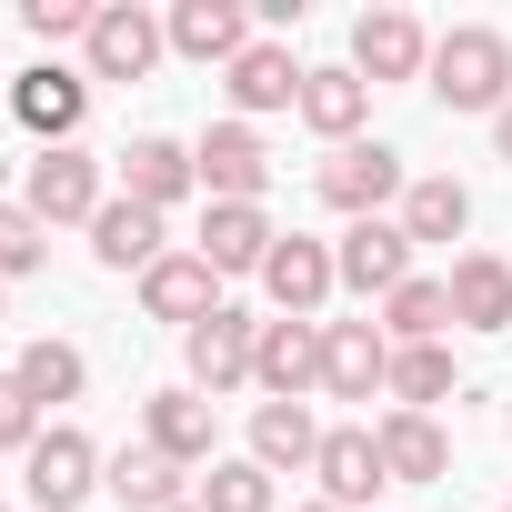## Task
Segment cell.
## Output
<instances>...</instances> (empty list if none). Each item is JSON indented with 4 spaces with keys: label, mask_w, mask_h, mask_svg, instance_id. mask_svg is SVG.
Masks as SVG:
<instances>
[{
    "label": "cell",
    "mask_w": 512,
    "mask_h": 512,
    "mask_svg": "<svg viewBox=\"0 0 512 512\" xmlns=\"http://www.w3.org/2000/svg\"><path fill=\"white\" fill-rule=\"evenodd\" d=\"M432 91H442V111H502L512 101V41L482 31V21L442 31L432 41Z\"/></svg>",
    "instance_id": "6da1fadb"
},
{
    "label": "cell",
    "mask_w": 512,
    "mask_h": 512,
    "mask_svg": "<svg viewBox=\"0 0 512 512\" xmlns=\"http://www.w3.org/2000/svg\"><path fill=\"white\" fill-rule=\"evenodd\" d=\"M21 211L41 221V231H61V221H101V161L91 151H31V171H21Z\"/></svg>",
    "instance_id": "7a4b0ae2"
},
{
    "label": "cell",
    "mask_w": 512,
    "mask_h": 512,
    "mask_svg": "<svg viewBox=\"0 0 512 512\" xmlns=\"http://www.w3.org/2000/svg\"><path fill=\"white\" fill-rule=\"evenodd\" d=\"M402 191H412V171H402L392 141H342L322 161V201L352 211V221H382V201H402Z\"/></svg>",
    "instance_id": "3957f363"
},
{
    "label": "cell",
    "mask_w": 512,
    "mask_h": 512,
    "mask_svg": "<svg viewBox=\"0 0 512 512\" xmlns=\"http://www.w3.org/2000/svg\"><path fill=\"white\" fill-rule=\"evenodd\" d=\"M101 452H91V432H71V422H51L41 442H31V472H21V492L41 502V512H81L91 492H101Z\"/></svg>",
    "instance_id": "277c9868"
},
{
    "label": "cell",
    "mask_w": 512,
    "mask_h": 512,
    "mask_svg": "<svg viewBox=\"0 0 512 512\" xmlns=\"http://www.w3.org/2000/svg\"><path fill=\"white\" fill-rule=\"evenodd\" d=\"M332 282H342V262H332V241H312V231H282L272 262H262V292H272L282 322H312L332 302Z\"/></svg>",
    "instance_id": "5b68a950"
},
{
    "label": "cell",
    "mask_w": 512,
    "mask_h": 512,
    "mask_svg": "<svg viewBox=\"0 0 512 512\" xmlns=\"http://www.w3.org/2000/svg\"><path fill=\"white\" fill-rule=\"evenodd\" d=\"M81 51H91V81H141V71L171 51V31L141 11V0H101V21H91Z\"/></svg>",
    "instance_id": "8992f818"
},
{
    "label": "cell",
    "mask_w": 512,
    "mask_h": 512,
    "mask_svg": "<svg viewBox=\"0 0 512 512\" xmlns=\"http://www.w3.org/2000/svg\"><path fill=\"white\" fill-rule=\"evenodd\" d=\"M11 111H21V131H31L41 151H61V141L81 131V111H91V81L61 71V61H31V71L11 81Z\"/></svg>",
    "instance_id": "52a82bcc"
},
{
    "label": "cell",
    "mask_w": 512,
    "mask_h": 512,
    "mask_svg": "<svg viewBox=\"0 0 512 512\" xmlns=\"http://www.w3.org/2000/svg\"><path fill=\"white\" fill-rule=\"evenodd\" d=\"M392 382V332L382 322H322V392L332 402H372Z\"/></svg>",
    "instance_id": "ba28073f"
},
{
    "label": "cell",
    "mask_w": 512,
    "mask_h": 512,
    "mask_svg": "<svg viewBox=\"0 0 512 512\" xmlns=\"http://www.w3.org/2000/svg\"><path fill=\"white\" fill-rule=\"evenodd\" d=\"M191 161H201V191H211V201H262V191H272V151H262L251 121H211Z\"/></svg>",
    "instance_id": "9c48e42d"
},
{
    "label": "cell",
    "mask_w": 512,
    "mask_h": 512,
    "mask_svg": "<svg viewBox=\"0 0 512 512\" xmlns=\"http://www.w3.org/2000/svg\"><path fill=\"white\" fill-rule=\"evenodd\" d=\"M141 312H151V322H181V332H201V322L221 312V272L201 262V251H161V262L141 272Z\"/></svg>",
    "instance_id": "30bf717a"
},
{
    "label": "cell",
    "mask_w": 512,
    "mask_h": 512,
    "mask_svg": "<svg viewBox=\"0 0 512 512\" xmlns=\"http://www.w3.org/2000/svg\"><path fill=\"white\" fill-rule=\"evenodd\" d=\"M352 71L382 91V81H422L432 71V41H422V21L412 11H362L352 21Z\"/></svg>",
    "instance_id": "8fae6325"
},
{
    "label": "cell",
    "mask_w": 512,
    "mask_h": 512,
    "mask_svg": "<svg viewBox=\"0 0 512 512\" xmlns=\"http://www.w3.org/2000/svg\"><path fill=\"white\" fill-rule=\"evenodd\" d=\"M312 482H322V502H332V512H372V492L392 482V472H382V442H372V422H342V432H322V462H312Z\"/></svg>",
    "instance_id": "7c38bea8"
},
{
    "label": "cell",
    "mask_w": 512,
    "mask_h": 512,
    "mask_svg": "<svg viewBox=\"0 0 512 512\" xmlns=\"http://www.w3.org/2000/svg\"><path fill=\"white\" fill-rule=\"evenodd\" d=\"M181 352H191V392H231V382H251V352H262V322L251 312H211L201 332H181Z\"/></svg>",
    "instance_id": "4fadbf2b"
},
{
    "label": "cell",
    "mask_w": 512,
    "mask_h": 512,
    "mask_svg": "<svg viewBox=\"0 0 512 512\" xmlns=\"http://www.w3.org/2000/svg\"><path fill=\"white\" fill-rule=\"evenodd\" d=\"M332 262H342L352 292H382V302H392V292L412 282V231H402V221H352V231L332 241Z\"/></svg>",
    "instance_id": "5bb4252c"
},
{
    "label": "cell",
    "mask_w": 512,
    "mask_h": 512,
    "mask_svg": "<svg viewBox=\"0 0 512 512\" xmlns=\"http://www.w3.org/2000/svg\"><path fill=\"white\" fill-rule=\"evenodd\" d=\"M302 81H312V71H302L282 41H251V51L221 71V91H231V111H241V121H251V111H302Z\"/></svg>",
    "instance_id": "9a60e30c"
},
{
    "label": "cell",
    "mask_w": 512,
    "mask_h": 512,
    "mask_svg": "<svg viewBox=\"0 0 512 512\" xmlns=\"http://www.w3.org/2000/svg\"><path fill=\"white\" fill-rule=\"evenodd\" d=\"M272 241H282V231L262 221V201H211L191 251H201L211 272H262V262H272Z\"/></svg>",
    "instance_id": "2e32d148"
},
{
    "label": "cell",
    "mask_w": 512,
    "mask_h": 512,
    "mask_svg": "<svg viewBox=\"0 0 512 512\" xmlns=\"http://www.w3.org/2000/svg\"><path fill=\"white\" fill-rule=\"evenodd\" d=\"M251 382L272 402H302L322 382V322H262V352H251Z\"/></svg>",
    "instance_id": "e0dca14e"
},
{
    "label": "cell",
    "mask_w": 512,
    "mask_h": 512,
    "mask_svg": "<svg viewBox=\"0 0 512 512\" xmlns=\"http://www.w3.org/2000/svg\"><path fill=\"white\" fill-rule=\"evenodd\" d=\"M161 31H171V51H181V61H221V71L251 51V11H241V0H181Z\"/></svg>",
    "instance_id": "ac0fdd59"
},
{
    "label": "cell",
    "mask_w": 512,
    "mask_h": 512,
    "mask_svg": "<svg viewBox=\"0 0 512 512\" xmlns=\"http://www.w3.org/2000/svg\"><path fill=\"white\" fill-rule=\"evenodd\" d=\"M452 322L462 332H512V262L502 251H462L452 262Z\"/></svg>",
    "instance_id": "d6986e66"
},
{
    "label": "cell",
    "mask_w": 512,
    "mask_h": 512,
    "mask_svg": "<svg viewBox=\"0 0 512 512\" xmlns=\"http://www.w3.org/2000/svg\"><path fill=\"white\" fill-rule=\"evenodd\" d=\"M191 181H201V161H191L181 141H161V131L121 151V201H141V211H171V201H181Z\"/></svg>",
    "instance_id": "ffe728a7"
},
{
    "label": "cell",
    "mask_w": 512,
    "mask_h": 512,
    "mask_svg": "<svg viewBox=\"0 0 512 512\" xmlns=\"http://www.w3.org/2000/svg\"><path fill=\"white\" fill-rule=\"evenodd\" d=\"M141 432H151V452L161 462H211V392H151L141 402Z\"/></svg>",
    "instance_id": "44dd1931"
},
{
    "label": "cell",
    "mask_w": 512,
    "mask_h": 512,
    "mask_svg": "<svg viewBox=\"0 0 512 512\" xmlns=\"http://www.w3.org/2000/svg\"><path fill=\"white\" fill-rule=\"evenodd\" d=\"M372 442H382V472H392V482H442V472H452V442H442L432 412H382Z\"/></svg>",
    "instance_id": "7402d4cb"
},
{
    "label": "cell",
    "mask_w": 512,
    "mask_h": 512,
    "mask_svg": "<svg viewBox=\"0 0 512 512\" xmlns=\"http://www.w3.org/2000/svg\"><path fill=\"white\" fill-rule=\"evenodd\" d=\"M91 262H101V272H151V262H161V211L101 201V221H91Z\"/></svg>",
    "instance_id": "603a6c76"
},
{
    "label": "cell",
    "mask_w": 512,
    "mask_h": 512,
    "mask_svg": "<svg viewBox=\"0 0 512 512\" xmlns=\"http://www.w3.org/2000/svg\"><path fill=\"white\" fill-rule=\"evenodd\" d=\"M251 462H262V472H312L322 462V422L302 402H262V412H251Z\"/></svg>",
    "instance_id": "cb8c5ba5"
},
{
    "label": "cell",
    "mask_w": 512,
    "mask_h": 512,
    "mask_svg": "<svg viewBox=\"0 0 512 512\" xmlns=\"http://www.w3.org/2000/svg\"><path fill=\"white\" fill-rule=\"evenodd\" d=\"M362 111H372V81H362V71H312V81H302V121H312L322 141H352Z\"/></svg>",
    "instance_id": "d4e9b609"
},
{
    "label": "cell",
    "mask_w": 512,
    "mask_h": 512,
    "mask_svg": "<svg viewBox=\"0 0 512 512\" xmlns=\"http://www.w3.org/2000/svg\"><path fill=\"white\" fill-rule=\"evenodd\" d=\"M462 221H472V191H462L452 171H432V181L402 191V231H412V251H422V241H462Z\"/></svg>",
    "instance_id": "484cf974"
},
{
    "label": "cell",
    "mask_w": 512,
    "mask_h": 512,
    "mask_svg": "<svg viewBox=\"0 0 512 512\" xmlns=\"http://www.w3.org/2000/svg\"><path fill=\"white\" fill-rule=\"evenodd\" d=\"M11 382L31 392V402H81V382H91V362H81V342H21V362H11Z\"/></svg>",
    "instance_id": "4316f807"
},
{
    "label": "cell",
    "mask_w": 512,
    "mask_h": 512,
    "mask_svg": "<svg viewBox=\"0 0 512 512\" xmlns=\"http://www.w3.org/2000/svg\"><path fill=\"white\" fill-rule=\"evenodd\" d=\"M101 482H111V502H121V512H181V462H161L151 442H141V452H121Z\"/></svg>",
    "instance_id": "83f0119b"
},
{
    "label": "cell",
    "mask_w": 512,
    "mask_h": 512,
    "mask_svg": "<svg viewBox=\"0 0 512 512\" xmlns=\"http://www.w3.org/2000/svg\"><path fill=\"white\" fill-rule=\"evenodd\" d=\"M392 412H432L442 392H452V352L442 342H392Z\"/></svg>",
    "instance_id": "f1b7e54d"
},
{
    "label": "cell",
    "mask_w": 512,
    "mask_h": 512,
    "mask_svg": "<svg viewBox=\"0 0 512 512\" xmlns=\"http://www.w3.org/2000/svg\"><path fill=\"white\" fill-rule=\"evenodd\" d=\"M382 332H392V342H442V332H452V282H422V272H412V282L382 302Z\"/></svg>",
    "instance_id": "f546056e"
},
{
    "label": "cell",
    "mask_w": 512,
    "mask_h": 512,
    "mask_svg": "<svg viewBox=\"0 0 512 512\" xmlns=\"http://www.w3.org/2000/svg\"><path fill=\"white\" fill-rule=\"evenodd\" d=\"M191 512H272V472L251 462V452H241V462H211V482H201Z\"/></svg>",
    "instance_id": "4dcf8cb0"
},
{
    "label": "cell",
    "mask_w": 512,
    "mask_h": 512,
    "mask_svg": "<svg viewBox=\"0 0 512 512\" xmlns=\"http://www.w3.org/2000/svg\"><path fill=\"white\" fill-rule=\"evenodd\" d=\"M51 262V231L21 211V201H0V282H21V272H41Z\"/></svg>",
    "instance_id": "1f68e13d"
},
{
    "label": "cell",
    "mask_w": 512,
    "mask_h": 512,
    "mask_svg": "<svg viewBox=\"0 0 512 512\" xmlns=\"http://www.w3.org/2000/svg\"><path fill=\"white\" fill-rule=\"evenodd\" d=\"M91 21H101L91 0H21V31L31 41H91Z\"/></svg>",
    "instance_id": "d6a6232c"
},
{
    "label": "cell",
    "mask_w": 512,
    "mask_h": 512,
    "mask_svg": "<svg viewBox=\"0 0 512 512\" xmlns=\"http://www.w3.org/2000/svg\"><path fill=\"white\" fill-rule=\"evenodd\" d=\"M31 442H41V402L0 372V452H31Z\"/></svg>",
    "instance_id": "836d02e7"
},
{
    "label": "cell",
    "mask_w": 512,
    "mask_h": 512,
    "mask_svg": "<svg viewBox=\"0 0 512 512\" xmlns=\"http://www.w3.org/2000/svg\"><path fill=\"white\" fill-rule=\"evenodd\" d=\"M492 151H502V161H512V101H502V111H492Z\"/></svg>",
    "instance_id": "e575fe53"
},
{
    "label": "cell",
    "mask_w": 512,
    "mask_h": 512,
    "mask_svg": "<svg viewBox=\"0 0 512 512\" xmlns=\"http://www.w3.org/2000/svg\"><path fill=\"white\" fill-rule=\"evenodd\" d=\"M302 512H332V502H302Z\"/></svg>",
    "instance_id": "d590c367"
},
{
    "label": "cell",
    "mask_w": 512,
    "mask_h": 512,
    "mask_svg": "<svg viewBox=\"0 0 512 512\" xmlns=\"http://www.w3.org/2000/svg\"><path fill=\"white\" fill-rule=\"evenodd\" d=\"M0 512H11V502H0Z\"/></svg>",
    "instance_id": "8d00e7d4"
},
{
    "label": "cell",
    "mask_w": 512,
    "mask_h": 512,
    "mask_svg": "<svg viewBox=\"0 0 512 512\" xmlns=\"http://www.w3.org/2000/svg\"><path fill=\"white\" fill-rule=\"evenodd\" d=\"M181 512H191V502H181Z\"/></svg>",
    "instance_id": "74e56055"
}]
</instances>
